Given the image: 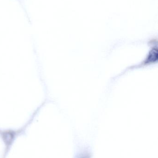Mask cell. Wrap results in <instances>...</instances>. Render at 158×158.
<instances>
[{
  "mask_svg": "<svg viewBox=\"0 0 158 158\" xmlns=\"http://www.w3.org/2000/svg\"><path fill=\"white\" fill-rule=\"evenodd\" d=\"M14 135L12 132H7L5 133H4L3 137L4 141L5 142L6 144H10L12 142V140H13L14 138Z\"/></svg>",
  "mask_w": 158,
  "mask_h": 158,
  "instance_id": "6da1fadb",
  "label": "cell"
}]
</instances>
